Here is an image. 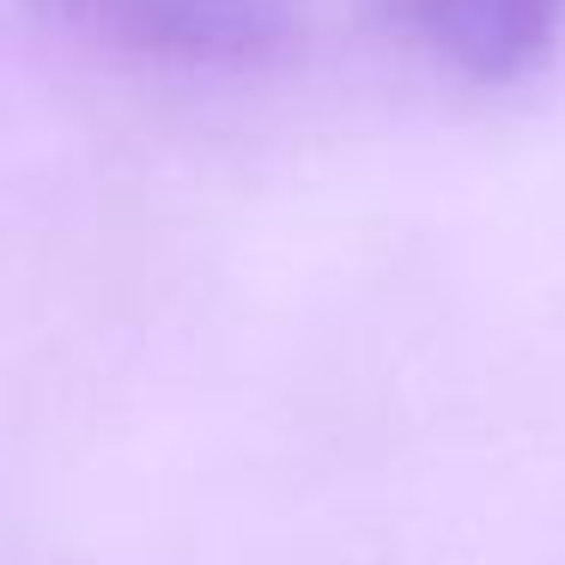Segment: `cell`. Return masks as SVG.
Wrapping results in <instances>:
<instances>
[{
	"mask_svg": "<svg viewBox=\"0 0 565 565\" xmlns=\"http://www.w3.org/2000/svg\"><path fill=\"white\" fill-rule=\"evenodd\" d=\"M371 13L426 62L475 86H504L547 62L565 0H371Z\"/></svg>",
	"mask_w": 565,
	"mask_h": 565,
	"instance_id": "2",
	"label": "cell"
},
{
	"mask_svg": "<svg viewBox=\"0 0 565 565\" xmlns=\"http://www.w3.org/2000/svg\"><path fill=\"white\" fill-rule=\"evenodd\" d=\"M55 25L128 62L256 67L298 31V0H38Z\"/></svg>",
	"mask_w": 565,
	"mask_h": 565,
	"instance_id": "1",
	"label": "cell"
}]
</instances>
